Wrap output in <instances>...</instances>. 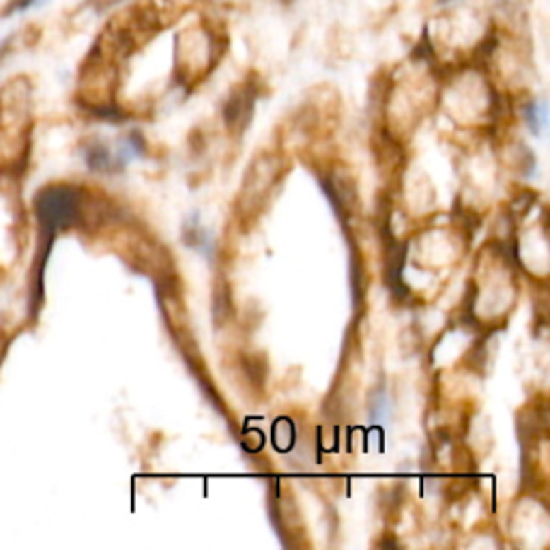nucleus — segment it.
Returning a JSON list of instances; mask_svg holds the SVG:
<instances>
[{
	"mask_svg": "<svg viewBox=\"0 0 550 550\" xmlns=\"http://www.w3.org/2000/svg\"><path fill=\"white\" fill-rule=\"evenodd\" d=\"M35 211L39 222L47 230L67 226L76 215V196L69 189H45L35 200Z\"/></svg>",
	"mask_w": 550,
	"mask_h": 550,
	"instance_id": "obj_1",
	"label": "nucleus"
},
{
	"mask_svg": "<svg viewBox=\"0 0 550 550\" xmlns=\"http://www.w3.org/2000/svg\"><path fill=\"white\" fill-rule=\"evenodd\" d=\"M35 5H39V0H9V3L5 5V9H3V18L22 13V11H26V9H30Z\"/></svg>",
	"mask_w": 550,
	"mask_h": 550,
	"instance_id": "obj_2",
	"label": "nucleus"
},
{
	"mask_svg": "<svg viewBox=\"0 0 550 550\" xmlns=\"http://www.w3.org/2000/svg\"><path fill=\"white\" fill-rule=\"evenodd\" d=\"M121 3H125V0H88V5L95 11H103V9H110V7H117Z\"/></svg>",
	"mask_w": 550,
	"mask_h": 550,
	"instance_id": "obj_3",
	"label": "nucleus"
},
{
	"mask_svg": "<svg viewBox=\"0 0 550 550\" xmlns=\"http://www.w3.org/2000/svg\"><path fill=\"white\" fill-rule=\"evenodd\" d=\"M438 3H443V5H445V3H452V0H438Z\"/></svg>",
	"mask_w": 550,
	"mask_h": 550,
	"instance_id": "obj_4",
	"label": "nucleus"
}]
</instances>
